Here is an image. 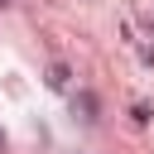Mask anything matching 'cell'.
Here are the masks:
<instances>
[{
	"label": "cell",
	"mask_w": 154,
	"mask_h": 154,
	"mask_svg": "<svg viewBox=\"0 0 154 154\" xmlns=\"http://www.w3.org/2000/svg\"><path fill=\"white\" fill-rule=\"evenodd\" d=\"M96 111H101L96 91H77V96H72V116H77V120H96Z\"/></svg>",
	"instance_id": "1"
},
{
	"label": "cell",
	"mask_w": 154,
	"mask_h": 154,
	"mask_svg": "<svg viewBox=\"0 0 154 154\" xmlns=\"http://www.w3.org/2000/svg\"><path fill=\"white\" fill-rule=\"evenodd\" d=\"M67 77H72V72H67V63H48V77H43V82H48L53 91H63V87H67Z\"/></svg>",
	"instance_id": "2"
},
{
	"label": "cell",
	"mask_w": 154,
	"mask_h": 154,
	"mask_svg": "<svg viewBox=\"0 0 154 154\" xmlns=\"http://www.w3.org/2000/svg\"><path fill=\"white\" fill-rule=\"evenodd\" d=\"M130 116H135V125H149V120H154V111H149V106H135Z\"/></svg>",
	"instance_id": "3"
},
{
	"label": "cell",
	"mask_w": 154,
	"mask_h": 154,
	"mask_svg": "<svg viewBox=\"0 0 154 154\" xmlns=\"http://www.w3.org/2000/svg\"><path fill=\"white\" fill-rule=\"evenodd\" d=\"M0 149H5V130H0Z\"/></svg>",
	"instance_id": "4"
},
{
	"label": "cell",
	"mask_w": 154,
	"mask_h": 154,
	"mask_svg": "<svg viewBox=\"0 0 154 154\" xmlns=\"http://www.w3.org/2000/svg\"><path fill=\"white\" fill-rule=\"evenodd\" d=\"M5 5H10V0H0V10H5Z\"/></svg>",
	"instance_id": "5"
}]
</instances>
